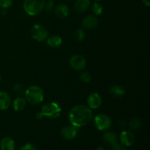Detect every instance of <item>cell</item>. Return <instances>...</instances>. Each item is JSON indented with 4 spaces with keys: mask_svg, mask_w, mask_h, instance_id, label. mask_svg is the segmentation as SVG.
Wrapping results in <instances>:
<instances>
[{
    "mask_svg": "<svg viewBox=\"0 0 150 150\" xmlns=\"http://www.w3.org/2000/svg\"><path fill=\"white\" fill-rule=\"evenodd\" d=\"M75 37L78 41H82L86 38V32L83 29H79L75 33Z\"/></svg>",
    "mask_w": 150,
    "mask_h": 150,
    "instance_id": "603a6c76",
    "label": "cell"
},
{
    "mask_svg": "<svg viewBox=\"0 0 150 150\" xmlns=\"http://www.w3.org/2000/svg\"><path fill=\"white\" fill-rule=\"evenodd\" d=\"M11 103L10 96L7 92L0 91V110H6Z\"/></svg>",
    "mask_w": 150,
    "mask_h": 150,
    "instance_id": "4fadbf2b",
    "label": "cell"
},
{
    "mask_svg": "<svg viewBox=\"0 0 150 150\" xmlns=\"http://www.w3.org/2000/svg\"><path fill=\"white\" fill-rule=\"evenodd\" d=\"M79 132V128L73 125L64 126L61 130V135L67 140H72L76 137Z\"/></svg>",
    "mask_w": 150,
    "mask_h": 150,
    "instance_id": "9c48e42d",
    "label": "cell"
},
{
    "mask_svg": "<svg viewBox=\"0 0 150 150\" xmlns=\"http://www.w3.org/2000/svg\"><path fill=\"white\" fill-rule=\"evenodd\" d=\"M62 43V39L60 36L54 35L47 39V45L53 48H59Z\"/></svg>",
    "mask_w": 150,
    "mask_h": 150,
    "instance_id": "e0dca14e",
    "label": "cell"
},
{
    "mask_svg": "<svg viewBox=\"0 0 150 150\" xmlns=\"http://www.w3.org/2000/svg\"><path fill=\"white\" fill-rule=\"evenodd\" d=\"M80 80L82 83H88L92 80V76L90 73L87 71H84L81 73L80 75Z\"/></svg>",
    "mask_w": 150,
    "mask_h": 150,
    "instance_id": "7402d4cb",
    "label": "cell"
},
{
    "mask_svg": "<svg viewBox=\"0 0 150 150\" xmlns=\"http://www.w3.org/2000/svg\"><path fill=\"white\" fill-rule=\"evenodd\" d=\"M142 121L139 118H133L129 122V126L133 130H137L142 127Z\"/></svg>",
    "mask_w": 150,
    "mask_h": 150,
    "instance_id": "ffe728a7",
    "label": "cell"
},
{
    "mask_svg": "<svg viewBox=\"0 0 150 150\" xmlns=\"http://www.w3.org/2000/svg\"><path fill=\"white\" fill-rule=\"evenodd\" d=\"M96 150H105V149H104V148L103 147V146H100V147H98Z\"/></svg>",
    "mask_w": 150,
    "mask_h": 150,
    "instance_id": "4dcf8cb0",
    "label": "cell"
},
{
    "mask_svg": "<svg viewBox=\"0 0 150 150\" xmlns=\"http://www.w3.org/2000/svg\"><path fill=\"white\" fill-rule=\"evenodd\" d=\"M109 93L112 96L120 98V97L123 96L125 94V89H124L123 86H120V85H113L110 87Z\"/></svg>",
    "mask_w": 150,
    "mask_h": 150,
    "instance_id": "ac0fdd59",
    "label": "cell"
},
{
    "mask_svg": "<svg viewBox=\"0 0 150 150\" xmlns=\"http://www.w3.org/2000/svg\"><path fill=\"white\" fill-rule=\"evenodd\" d=\"M49 1H53V0H49Z\"/></svg>",
    "mask_w": 150,
    "mask_h": 150,
    "instance_id": "836d02e7",
    "label": "cell"
},
{
    "mask_svg": "<svg viewBox=\"0 0 150 150\" xmlns=\"http://www.w3.org/2000/svg\"><path fill=\"white\" fill-rule=\"evenodd\" d=\"M45 8L48 12L53 11L54 10V4L53 1H49L48 3H45Z\"/></svg>",
    "mask_w": 150,
    "mask_h": 150,
    "instance_id": "4316f807",
    "label": "cell"
},
{
    "mask_svg": "<svg viewBox=\"0 0 150 150\" xmlns=\"http://www.w3.org/2000/svg\"><path fill=\"white\" fill-rule=\"evenodd\" d=\"M1 150H15V142L10 137H5L0 141Z\"/></svg>",
    "mask_w": 150,
    "mask_h": 150,
    "instance_id": "2e32d148",
    "label": "cell"
},
{
    "mask_svg": "<svg viewBox=\"0 0 150 150\" xmlns=\"http://www.w3.org/2000/svg\"><path fill=\"white\" fill-rule=\"evenodd\" d=\"M43 117H44L43 115H42V113H41V112L36 114V119H37V120H42V119L43 118Z\"/></svg>",
    "mask_w": 150,
    "mask_h": 150,
    "instance_id": "f1b7e54d",
    "label": "cell"
},
{
    "mask_svg": "<svg viewBox=\"0 0 150 150\" xmlns=\"http://www.w3.org/2000/svg\"><path fill=\"white\" fill-rule=\"evenodd\" d=\"M111 148H112V150H127L126 146H124L123 144H122L121 143H119V142L114 144L111 146Z\"/></svg>",
    "mask_w": 150,
    "mask_h": 150,
    "instance_id": "484cf974",
    "label": "cell"
},
{
    "mask_svg": "<svg viewBox=\"0 0 150 150\" xmlns=\"http://www.w3.org/2000/svg\"><path fill=\"white\" fill-rule=\"evenodd\" d=\"M87 105L90 109H97L102 104V98L98 93H91L87 98Z\"/></svg>",
    "mask_w": 150,
    "mask_h": 150,
    "instance_id": "ba28073f",
    "label": "cell"
},
{
    "mask_svg": "<svg viewBox=\"0 0 150 150\" xmlns=\"http://www.w3.org/2000/svg\"><path fill=\"white\" fill-rule=\"evenodd\" d=\"M26 104V100L25 98H22V97H18V98H16V100L13 101V106L16 111H21L25 108Z\"/></svg>",
    "mask_w": 150,
    "mask_h": 150,
    "instance_id": "d6986e66",
    "label": "cell"
},
{
    "mask_svg": "<svg viewBox=\"0 0 150 150\" xmlns=\"http://www.w3.org/2000/svg\"><path fill=\"white\" fill-rule=\"evenodd\" d=\"M92 119V109L85 105H75L69 113V120L70 123L72 125L78 128L89 124Z\"/></svg>",
    "mask_w": 150,
    "mask_h": 150,
    "instance_id": "6da1fadb",
    "label": "cell"
},
{
    "mask_svg": "<svg viewBox=\"0 0 150 150\" xmlns=\"http://www.w3.org/2000/svg\"><path fill=\"white\" fill-rule=\"evenodd\" d=\"M46 0H24L23 10L31 16L40 14L44 10Z\"/></svg>",
    "mask_w": 150,
    "mask_h": 150,
    "instance_id": "3957f363",
    "label": "cell"
},
{
    "mask_svg": "<svg viewBox=\"0 0 150 150\" xmlns=\"http://www.w3.org/2000/svg\"><path fill=\"white\" fill-rule=\"evenodd\" d=\"M103 140L106 144L109 145V146H112L114 144L118 142V137H117V134L114 133V132L108 131L105 132L103 135Z\"/></svg>",
    "mask_w": 150,
    "mask_h": 150,
    "instance_id": "9a60e30c",
    "label": "cell"
},
{
    "mask_svg": "<svg viewBox=\"0 0 150 150\" xmlns=\"http://www.w3.org/2000/svg\"><path fill=\"white\" fill-rule=\"evenodd\" d=\"M13 0H0V7L3 9L9 8L12 6Z\"/></svg>",
    "mask_w": 150,
    "mask_h": 150,
    "instance_id": "cb8c5ba5",
    "label": "cell"
},
{
    "mask_svg": "<svg viewBox=\"0 0 150 150\" xmlns=\"http://www.w3.org/2000/svg\"><path fill=\"white\" fill-rule=\"evenodd\" d=\"M95 1H101V0H95Z\"/></svg>",
    "mask_w": 150,
    "mask_h": 150,
    "instance_id": "1f68e13d",
    "label": "cell"
},
{
    "mask_svg": "<svg viewBox=\"0 0 150 150\" xmlns=\"http://www.w3.org/2000/svg\"><path fill=\"white\" fill-rule=\"evenodd\" d=\"M92 11L96 16L100 15L103 13V6L98 1H95L92 5Z\"/></svg>",
    "mask_w": 150,
    "mask_h": 150,
    "instance_id": "44dd1931",
    "label": "cell"
},
{
    "mask_svg": "<svg viewBox=\"0 0 150 150\" xmlns=\"http://www.w3.org/2000/svg\"><path fill=\"white\" fill-rule=\"evenodd\" d=\"M95 127L99 130H107L111 127V120L108 115L105 114H99L94 119Z\"/></svg>",
    "mask_w": 150,
    "mask_h": 150,
    "instance_id": "5b68a950",
    "label": "cell"
},
{
    "mask_svg": "<svg viewBox=\"0 0 150 150\" xmlns=\"http://www.w3.org/2000/svg\"><path fill=\"white\" fill-rule=\"evenodd\" d=\"M54 13L59 18H64L68 16L69 8L66 4H60L57 6L54 10Z\"/></svg>",
    "mask_w": 150,
    "mask_h": 150,
    "instance_id": "5bb4252c",
    "label": "cell"
},
{
    "mask_svg": "<svg viewBox=\"0 0 150 150\" xmlns=\"http://www.w3.org/2000/svg\"><path fill=\"white\" fill-rule=\"evenodd\" d=\"M20 150H36V148L34 146L33 144L30 143L26 144L25 145H23Z\"/></svg>",
    "mask_w": 150,
    "mask_h": 150,
    "instance_id": "83f0119b",
    "label": "cell"
},
{
    "mask_svg": "<svg viewBox=\"0 0 150 150\" xmlns=\"http://www.w3.org/2000/svg\"><path fill=\"white\" fill-rule=\"evenodd\" d=\"M13 90H14L15 93L18 94V95H23L25 92V89L23 88V86L21 84H17L14 86L13 88Z\"/></svg>",
    "mask_w": 150,
    "mask_h": 150,
    "instance_id": "d4e9b609",
    "label": "cell"
},
{
    "mask_svg": "<svg viewBox=\"0 0 150 150\" xmlns=\"http://www.w3.org/2000/svg\"><path fill=\"white\" fill-rule=\"evenodd\" d=\"M41 113L43 117L49 119L58 118L62 113V108L58 103L55 102H49L42 105Z\"/></svg>",
    "mask_w": 150,
    "mask_h": 150,
    "instance_id": "277c9868",
    "label": "cell"
},
{
    "mask_svg": "<svg viewBox=\"0 0 150 150\" xmlns=\"http://www.w3.org/2000/svg\"><path fill=\"white\" fill-rule=\"evenodd\" d=\"M1 76H0V81H1Z\"/></svg>",
    "mask_w": 150,
    "mask_h": 150,
    "instance_id": "d6a6232c",
    "label": "cell"
},
{
    "mask_svg": "<svg viewBox=\"0 0 150 150\" xmlns=\"http://www.w3.org/2000/svg\"><path fill=\"white\" fill-rule=\"evenodd\" d=\"M142 1L146 7H149L150 6V0H142Z\"/></svg>",
    "mask_w": 150,
    "mask_h": 150,
    "instance_id": "f546056e",
    "label": "cell"
},
{
    "mask_svg": "<svg viewBox=\"0 0 150 150\" xmlns=\"http://www.w3.org/2000/svg\"><path fill=\"white\" fill-rule=\"evenodd\" d=\"M25 99L31 104H38L42 102L44 98V92L41 87L37 85L30 86L24 92Z\"/></svg>",
    "mask_w": 150,
    "mask_h": 150,
    "instance_id": "7a4b0ae2",
    "label": "cell"
},
{
    "mask_svg": "<svg viewBox=\"0 0 150 150\" xmlns=\"http://www.w3.org/2000/svg\"><path fill=\"white\" fill-rule=\"evenodd\" d=\"M32 36L35 40L42 42L48 38V32L46 28L42 24H35L32 28Z\"/></svg>",
    "mask_w": 150,
    "mask_h": 150,
    "instance_id": "8992f818",
    "label": "cell"
},
{
    "mask_svg": "<svg viewBox=\"0 0 150 150\" xmlns=\"http://www.w3.org/2000/svg\"><path fill=\"white\" fill-rule=\"evenodd\" d=\"M120 140L122 144L125 146H130L135 142V136L131 131L124 130L120 133Z\"/></svg>",
    "mask_w": 150,
    "mask_h": 150,
    "instance_id": "30bf717a",
    "label": "cell"
},
{
    "mask_svg": "<svg viewBox=\"0 0 150 150\" xmlns=\"http://www.w3.org/2000/svg\"><path fill=\"white\" fill-rule=\"evenodd\" d=\"M83 26L86 29H94L98 26V19L95 16L89 15L83 20Z\"/></svg>",
    "mask_w": 150,
    "mask_h": 150,
    "instance_id": "8fae6325",
    "label": "cell"
},
{
    "mask_svg": "<svg viewBox=\"0 0 150 150\" xmlns=\"http://www.w3.org/2000/svg\"><path fill=\"white\" fill-rule=\"evenodd\" d=\"M70 65L73 70L76 71H81L83 70L86 66V60L83 56L76 54L70 58Z\"/></svg>",
    "mask_w": 150,
    "mask_h": 150,
    "instance_id": "52a82bcc",
    "label": "cell"
},
{
    "mask_svg": "<svg viewBox=\"0 0 150 150\" xmlns=\"http://www.w3.org/2000/svg\"><path fill=\"white\" fill-rule=\"evenodd\" d=\"M90 5V0H76L74 4V9L77 13H82L86 11Z\"/></svg>",
    "mask_w": 150,
    "mask_h": 150,
    "instance_id": "7c38bea8",
    "label": "cell"
}]
</instances>
